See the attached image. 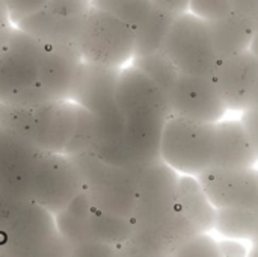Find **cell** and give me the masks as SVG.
Wrapping results in <instances>:
<instances>
[{
    "label": "cell",
    "instance_id": "obj_25",
    "mask_svg": "<svg viewBox=\"0 0 258 257\" xmlns=\"http://www.w3.org/2000/svg\"><path fill=\"white\" fill-rule=\"evenodd\" d=\"M91 6L136 29L153 9L151 0H91Z\"/></svg>",
    "mask_w": 258,
    "mask_h": 257
},
{
    "label": "cell",
    "instance_id": "obj_22",
    "mask_svg": "<svg viewBox=\"0 0 258 257\" xmlns=\"http://www.w3.org/2000/svg\"><path fill=\"white\" fill-rule=\"evenodd\" d=\"M215 230L227 239H246L258 245V211L216 209Z\"/></svg>",
    "mask_w": 258,
    "mask_h": 257
},
{
    "label": "cell",
    "instance_id": "obj_24",
    "mask_svg": "<svg viewBox=\"0 0 258 257\" xmlns=\"http://www.w3.org/2000/svg\"><path fill=\"white\" fill-rule=\"evenodd\" d=\"M136 70H139L142 74H145L151 82H154L166 95L172 89L175 80L178 79L180 73L174 67V64L169 61V58L163 53H153L147 56H138L133 58V64Z\"/></svg>",
    "mask_w": 258,
    "mask_h": 257
},
{
    "label": "cell",
    "instance_id": "obj_19",
    "mask_svg": "<svg viewBox=\"0 0 258 257\" xmlns=\"http://www.w3.org/2000/svg\"><path fill=\"white\" fill-rule=\"evenodd\" d=\"M177 211L184 215L190 223H194L200 233H207L215 229L216 208L210 203L197 177H180Z\"/></svg>",
    "mask_w": 258,
    "mask_h": 257
},
{
    "label": "cell",
    "instance_id": "obj_7",
    "mask_svg": "<svg viewBox=\"0 0 258 257\" xmlns=\"http://www.w3.org/2000/svg\"><path fill=\"white\" fill-rule=\"evenodd\" d=\"M163 53L177 71L186 76H210L219 59L207 23L190 12L180 15L174 23Z\"/></svg>",
    "mask_w": 258,
    "mask_h": 257
},
{
    "label": "cell",
    "instance_id": "obj_26",
    "mask_svg": "<svg viewBox=\"0 0 258 257\" xmlns=\"http://www.w3.org/2000/svg\"><path fill=\"white\" fill-rule=\"evenodd\" d=\"M172 257H222V254L218 242L207 233H203L181 244L174 251Z\"/></svg>",
    "mask_w": 258,
    "mask_h": 257
},
{
    "label": "cell",
    "instance_id": "obj_10",
    "mask_svg": "<svg viewBox=\"0 0 258 257\" xmlns=\"http://www.w3.org/2000/svg\"><path fill=\"white\" fill-rule=\"evenodd\" d=\"M41 155L27 138L0 126V194L6 201L30 200V183Z\"/></svg>",
    "mask_w": 258,
    "mask_h": 257
},
{
    "label": "cell",
    "instance_id": "obj_37",
    "mask_svg": "<svg viewBox=\"0 0 258 257\" xmlns=\"http://www.w3.org/2000/svg\"><path fill=\"white\" fill-rule=\"evenodd\" d=\"M248 109H258V77L257 82H255V86H254V91H252V95H251V101H249Z\"/></svg>",
    "mask_w": 258,
    "mask_h": 257
},
{
    "label": "cell",
    "instance_id": "obj_30",
    "mask_svg": "<svg viewBox=\"0 0 258 257\" xmlns=\"http://www.w3.org/2000/svg\"><path fill=\"white\" fill-rule=\"evenodd\" d=\"M48 0H6L12 24L39 12L47 6Z\"/></svg>",
    "mask_w": 258,
    "mask_h": 257
},
{
    "label": "cell",
    "instance_id": "obj_17",
    "mask_svg": "<svg viewBox=\"0 0 258 257\" xmlns=\"http://www.w3.org/2000/svg\"><path fill=\"white\" fill-rule=\"evenodd\" d=\"M257 162V151L240 121H222L216 124L213 167L246 170L254 168Z\"/></svg>",
    "mask_w": 258,
    "mask_h": 257
},
{
    "label": "cell",
    "instance_id": "obj_8",
    "mask_svg": "<svg viewBox=\"0 0 258 257\" xmlns=\"http://www.w3.org/2000/svg\"><path fill=\"white\" fill-rule=\"evenodd\" d=\"M82 191L83 182L71 158L41 151L30 183L32 201L56 217Z\"/></svg>",
    "mask_w": 258,
    "mask_h": 257
},
{
    "label": "cell",
    "instance_id": "obj_27",
    "mask_svg": "<svg viewBox=\"0 0 258 257\" xmlns=\"http://www.w3.org/2000/svg\"><path fill=\"white\" fill-rule=\"evenodd\" d=\"M189 12L204 21H213L234 11L231 0H190Z\"/></svg>",
    "mask_w": 258,
    "mask_h": 257
},
{
    "label": "cell",
    "instance_id": "obj_36",
    "mask_svg": "<svg viewBox=\"0 0 258 257\" xmlns=\"http://www.w3.org/2000/svg\"><path fill=\"white\" fill-rule=\"evenodd\" d=\"M116 257H150V256H145V254L139 253L138 250H135L132 245H128V244L125 242V244H122V245H119V247H118V250H116Z\"/></svg>",
    "mask_w": 258,
    "mask_h": 257
},
{
    "label": "cell",
    "instance_id": "obj_32",
    "mask_svg": "<svg viewBox=\"0 0 258 257\" xmlns=\"http://www.w3.org/2000/svg\"><path fill=\"white\" fill-rule=\"evenodd\" d=\"M233 11L258 27V0H231Z\"/></svg>",
    "mask_w": 258,
    "mask_h": 257
},
{
    "label": "cell",
    "instance_id": "obj_9",
    "mask_svg": "<svg viewBox=\"0 0 258 257\" xmlns=\"http://www.w3.org/2000/svg\"><path fill=\"white\" fill-rule=\"evenodd\" d=\"M180 177L163 161L144 167L138 177L133 226L150 227L166 221L177 209Z\"/></svg>",
    "mask_w": 258,
    "mask_h": 257
},
{
    "label": "cell",
    "instance_id": "obj_12",
    "mask_svg": "<svg viewBox=\"0 0 258 257\" xmlns=\"http://www.w3.org/2000/svg\"><path fill=\"white\" fill-rule=\"evenodd\" d=\"M116 105L124 121L171 118L168 95L135 67L121 70Z\"/></svg>",
    "mask_w": 258,
    "mask_h": 257
},
{
    "label": "cell",
    "instance_id": "obj_13",
    "mask_svg": "<svg viewBox=\"0 0 258 257\" xmlns=\"http://www.w3.org/2000/svg\"><path fill=\"white\" fill-rule=\"evenodd\" d=\"M197 179L216 209L258 211V170L255 168L212 167Z\"/></svg>",
    "mask_w": 258,
    "mask_h": 257
},
{
    "label": "cell",
    "instance_id": "obj_29",
    "mask_svg": "<svg viewBox=\"0 0 258 257\" xmlns=\"http://www.w3.org/2000/svg\"><path fill=\"white\" fill-rule=\"evenodd\" d=\"M116 250L118 247L88 239L70 247L68 257H116Z\"/></svg>",
    "mask_w": 258,
    "mask_h": 257
},
{
    "label": "cell",
    "instance_id": "obj_11",
    "mask_svg": "<svg viewBox=\"0 0 258 257\" xmlns=\"http://www.w3.org/2000/svg\"><path fill=\"white\" fill-rule=\"evenodd\" d=\"M171 117L218 124L227 112L210 76L180 74L168 94Z\"/></svg>",
    "mask_w": 258,
    "mask_h": 257
},
{
    "label": "cell",
    "instance_id": "obj_39",
    "mask_svg": "<svg viewBox=\"0 0 258 257\" xmlns=\"http://www.w3.org/2000/svg\"><path fill=\"white\" fill-rule=\"evenodd\" d=\"M12 27H14V26H12ZM12 27H11V29H12ZM11 29L6 30V32H0V55H2V52H3V48H5V44H6V39H8V35H9Z\"/></svg>",
    "mask_w": 258,
    "mask_h": 257
},
{
    "label": "cell",
    "instance_id": "obj_35",
    "mask_svg": "<svg viewBox=\"0 0 258 257\" xmlns=\"http://www.w3.org/2000/svg\"><path fill=\"white\" fill-rule=\"evenodd\" d=\"M12 21L9 17V11H8V5L6 0H0V32H6L12 27Z\"/></svg>",
    "mask_w": 258,
    "mask_h": 257
},
{
    "label": "cell",
    "instance_id": "obj_6",
    "mask_svg": "<svg viewBox=\"0 0 258 257\" xmlns=\"http://www.w3.org/2000/svg\"><path fill=\"white\" fill-rule=\"evenodd\" d=\"M89 64L121 68L135 55V29L113 15L91 6L77 42Z\"/></svg>",
    "mask_w": 258,
    "mask_h": 257
},
{
    "label": "cell",
    "instance_id": "obj_16",
    "mask_svg": "<svg viewBox=\"0 0 258 257\" xmlns=\"http://www.w3.org/2000/svg\"><path fill=\"white\" fill-rule=\"evenodd\" d=\"M85 18H63L44 8L14 26L47 47H77Z\"/></svg>",
    "mask_w": 258,
    "mask_h": 257
},
{
    "label": "cell",
    "instance_id": "obj_21",
    "mask_svg": "<svg viewBox=\"0 0 258 257\" xmlns=\"http://www.w3.org/2000/svg\"><path fill=\"white\" fill-rule=\"evenodd\" d=\"M92 206L82 191L63 211H60L56 218L57 230L68 247H73L79 242L88 241V221Z\"/></svg>",
    "mask_w": 258,
    "mask_h": 257
},
{
    "label": "cell",
    "instance_id": "obj_20",
    "mask_svg": "<svg viewBox=\"0 0 258 257\" xmlns=\"http://www.w3.org/2000/svg\"><path fill=\"white\" fill-rule=\"evenodd\" d=\"M177 15L153 8L148 17L135 29V55L147 56L163 52L168 35L177 21Z\"/></svg>",
    "mask_w": 258,
    "mask_h": 257
},
{
    "label": "cell",
    "instance_id": "obj_5",
    "mask_svg": "<svg viewBox=\"0 0 258 257\" xmlns=\"http://www.w3.org/2000/svg\"><path fill=\"white\" fill-rule=\"evenodd\" d=\"M216 124L171 117L162 136V161L184 176L198 177L213 167Z\"/></svg>",
    "mask_w": 258,
    "mask_h": 257
},
{
    "label": "cell",
    "instance_id": "obj_31",
    "mask_svg": "<svg viewBox=\"0 0 258 257\" xmlns=\"http://www.w3.org/2000/svg\"><path fill=\"white\" fill-rule=\"evenodd\" d=\"M240 123H242L243 129L246 130V135L249 136L251 144L255 148L258 156V109H246V111H243Z\"/></svg>",
    "mask_w": 258,
    "mask_h": 257
},
{
    "label": "cell",
    "instance_id": "obj_38",
    "mask_svg": "<svg viewBox=\"0 0 258 257\" xmlns=\"http://www.w3.org/2000/svg\"><path fill=\"white\" fill-rule=\"evenodd\" d=\"M249 52L255 56L258 59V27L255 29V33H254V38H252V42H251V48Z\"/></svg>",
    "mask_w": 258,
    "mask_h": 257
},
{
    "label": "cell",
    "instance_id": "obj_40",
    "mask_svg": "<svg viewBox=\"0 0 258 257\" xmlns=\"http://www.w3.org/2000/svg\"><path fill=\"white\" fill-rule=\"evenodd\" d=\"M248 257H258V245H252L251 251L248 253Z\"/></svg>",
    "mask_w": 258,
    "mask_h": 257
},
{
    "label": "cell",
    "instance_id": "obj_41",
    "mask_svg": "<svg viewBox=\"0 0 258 257\" xmlns=\"http://www.w3.org/2000/svg\"><path fill=\"white\" fill-rule=\"evenodd\" d=\"M5 203H6V200L3 198V195L0 194V214H2V211H3V206H5Z\"/></svg>",
    "mask_w": 258,
    "mask_h": 257
},
{
    "label": "cell",
    "instance_id": "obj_1",
    "mask_svg": "<svg viewBox=\"0 0 258 257\" xmlns=\"http://www.w3.org/2000/svg\"><path fill=\"white\" fill-rule=\"evenodd\" d=\"M0 251L5 257H68L56 218L32 200L6 201L0 214Z\"/></svg>",
    "mask_w": 258,
    "mask_h": 257
},
{
    "label": "cell",
    "instance_id": "obj_42",
    "mask_svg": "<svg viewBox=\"0 0 258 257\" xmlns=\"http://www.w3.org/2000/svg\"><path fill=\"white\" fill-rule=\"evenodd\" d=\"M0 257H5V254H3V253H2V251H0Z\"/></svg>",
    "mask_w": 258,
    "mask_h": 257
},
{
    "label": "cell",
    "instance_id": "obj_2",
    "mask_svg": "<svg viewBox=\"0 0 258 257\" xmlns=\"http://www.w3.org/2000/svg\"><path fill=\"white\" fill-rule=\"evenodd\" d=\"M45 45L12 27L0 55V105L36 108L50 103L39 86Z\"/></svg>",
    "mask_w": 258,
    "mask_h": 257
},
{
    "label": "cell",
    "instance_id": "obj_3",
    "mask_svg": "<svg viewBox=\"0 0 258 257\" xmlns=\"http://www.w3.org/2000/svg\"><path fill=\"white\" fill-rule=\"evenodd\" d=\"M79 106L71 100L36 108L0 105V126L27 138L44 153L65 155L77 127Z\"/></svg>",
    "mask_w": 258,
    "mask_h": 257
},
{
    "label": "cell",
    "instance_id": "obj_18",
    "mask_svg": "<svg viewBox=\"0 0 258 257\" xmlns=\"http://www.w3.org/2000/svg\"><path fill=\"white\" fill-rule=\"evenodd\" d=\"M206 23L219 59L249 52L255 26L242 15L231 12L227 17Z\"/></svg>",
    "mask_w": 258,
    "mask_h": 257
},
{
    "label": "cell",
    "instance_id": "obj_23",
    "mask_svg": "<svg viewBox=\"0 0 258 257\" xmlns=\"http://www.w3.org/2000/svg\"><path fill=\"white\" fill-rule=\"evenodd\" d=\"M133 233V220L100 212L92 208L88 221V238L113 247L125 244Z\"/></svg>",
    "mask_w": 258,
    "mask_h": 257
},
{
    "label": "cell",
    "instance_id": "obj_28",
    "mask_svg": "<svg viewBox=\"0 0 258 257\" xmlns=\"http://www.w3.org/2000/svg\"><path fill=\"white\" fill-rule=\"evenodd\" d=\"M45 9L63 18H85L91 9V0H48Z\"/></svg>",
    "mask_w": 258,
    "mask_h": 257
},
{
    "label": "cell",
    "instance_id": "obj_14",
    "mask_svg": "<svg viewBox=\"0 0 258 257\" xmlns=\"http://www.w3.org/2000/svg\"><path fill=\"white\" fill-rule=\"evenodd\" d=\"M227 109L246 111L258 77V59L245 52L218 59L210 74Z\"/></svg>",
    "mask_w": 258,
    "mask_h": 257
},
{
    "label": "cell",
    "instance_id": "obj_33",
    "mask_svg": "<svg viewBox=\"0 0 258 257\" xmlns=\"http://www.w3.org/2000/svg\"><path fill=\"white\" fill-rule=\"evenodd\" d=\"M151 3H153V8H157L160 11L180 17L189 12L190 0H151Z\"/></svg>",
    "mask_w": 258,
    "mask_h": 257
},
{
    "label": "cell",
    "instance_id": "obj_34",
    "mask_svg": "<svg viewBox=\"0 0 258 257\" xmlns=\"http://www.w3.org/2000/svg\"><path fill=\"white\" fill-rule=\"evenodd\" d=\"M219 251L222 257H248V250L243 244L234 239H224L218 242Z\"/></svg>",
    "mask_w": 258,
    "mask_h": 257
},
{
    "label": "cell",
    "instance_id": "obj_4",
    "mask_svg": "<svg viewBox=\"0 0 258 257\" xmlns=\"http://www.w3.org/2000/svg\"><path fill=\"white\" fill-rule=\"evenodd\" d=\"M76 164L91 206L100 212L132 218L136 203L138 177L144 167H112L94 153L71 158Z\"/></svg>",
    "mask_w": 258,
    "mask_h": 257
},
{
    "label": "cell",
    "instance_id": "obj_15",
    "mask_svg": "<svg viewBox=\"0 0 258 257\" xmlns=\"http://www.w3.org/2000/svg\"><path fill=\"white\" fill-rule=\"evenodd\" d=\"M83 64L77 47H47L42 58L39 86L48 101L71 100L79 70Z\"/></svg>",
    "mask_w": 258,
    "mask_h": 257
}]
</instances>
